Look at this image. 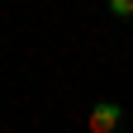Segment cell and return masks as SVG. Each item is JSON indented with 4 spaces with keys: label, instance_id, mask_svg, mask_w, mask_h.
I'll use <instances>...</instances> for the list:
<instances>
[{
    "label": "cell",
    "instance_id": "cell-1",
    "mask_svg": "<svg viewBox=\"0 0 133 133\" xmlns=\"http://www.w3.org/2000/svg\"><path fill=\"white\" fill-rule=\"evenodd\" d=\"M119 119H124V109L114 105V100H100V105H90V133H114L119 128Z\"/></svg>",
    "mask_w": 133,
    "mask_h": 133
},
{
    "label": "cell",
    "instance_id": "cell-2",
    "mask_svg": "<svg viewBox=\"0 0 133 133\" xmlns=\"http://www.w3.org/2000/svg\"><path fill=\"white\" fill-rule=\"evenodd\" d=\"M109 14L114 19H133V0H109Z\"/></svg>",
    "mask_w": 133,
    "mask_h": 133
}]
</instances>
